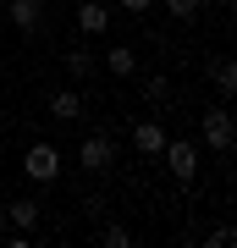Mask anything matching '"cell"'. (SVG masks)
<instances>
[{"instance_id":"obj_1","label":"cell","mask_w":237,"mask_h":248,"mask_svg":"<svg viewBox=\"0 0 237 248\" xmlns=\"http://www.w3.org/2000/svg\"><path fill=\"white\" fill-rule=\"evenodd\" d=\"M160 160H166V171H171V177L182 182V187L199 177V143H193V138H166Z\"/></svg>"},{"instance_id":"obj_2","label":"cell","mask_w":237,"mask_h":248,"mask_svg":"<svg viewBox=\"0 0 237 248\" xmlns=\"http://www.w3.org/2000/svg\"><path fill=\"white\" fill-rule=\"evenodd\" d=\"M22 177L28 182H55L61 177V149H55V143H28V155H22Z\"/></svg>"},{"instance_id":"obj_3","label":"cell","mask_w":237,"mask_h":248,"mask_svg":"<svg viewBox=\"0 0 237 248\" xmlns=\"http://www.w3.org/2000/svg\"><path fill=\"white\" fill-rule=\"evenodd\" d=\"M78 166L88 171V177H105V171L116 166V143H111L105 133H88V138L78 143Z\"/></svg>"},{"instance_id":"obj_4","label":"cell","mask_w":237,"mask_h":248,"mask_svg":"<svg viewBox=\"0 0 237 248\" xmlns=\"http://www.w3.org/2000/svg\"><path fill=\"white\" fill-rule=\"evenodd\" d=\"M199 133H204V143H210V149L215 155H232V116H226V105H210V110H204L199 116Z\"/></svg>"},{"instance_id":"obj_5","label":"cell","mask_w":237,"mask_h":248,"mask_svg":"<svg viewBox=\"0 0 237 248\" xmlns=\"http://www.w3.org/2000/svg\"><path fill=\"white\" fill-rule=\"evenodd\" d=\"M166 122L160 116H149V122H132V149H138L143 160H160V149H166Z\"/></svg>"},{"instance_id":"obj_6","label":"cell","mask_w":237,"mask_h":248,"mask_svg":"<svg viewBox=\"0 0 237 248\" xmlns=\"http://www.w3.org/2000/svg\"><path fill=\"white\" fill-rule=\"evenodd\" d=\"M78 33L83 39L111 33V6H105V0H83V6H78Z\"/></svg>"},{"instance_id":"obj_7","label":"cell","mask_w":237,"mask_h":248,"mask_svg":"<svg viewBox=\"0 0 237 248\" xmlns=\"http://www.w3.org/2000/svg\"><path fill=\"white\" fill-rule=\"evenodd\" d=\"M6 17L17 33H39L44 28V0H6Z\"/></svg>"},{"instance_id":"obj_8","label":"cell","mask_w":237,"mask_h":248,"mask_svg":"<svg viewBox=\"0 0 237 248\" xmlns=\"http://www.w3.org/2000/svg\"><path fill=\"white\" fill-rule=\"evenodd\" d=\"M210 89H215L221 99L237 94V61H232V55H215V61H210Z\"/></svg>"},{"instance_id":"obj_9","label":"cell","mask_w":237,"mask_h":248,"mask_svg":"<svg viewBox=\"0 0 237 248\" xmlns=\"http://www.w3.org/2000/svg\"><path fill=\"white\" fill-rule=\"evenodd\" d=\"M39 215H44V204H39V199H11V204H6V221L17 226V232H33V226H39Z\"/></svg>"},{"instance_id":"obj_10","label":"cell","mask_w":237,"mask_h":248,"mask_svg":"<svg viewBox=\"0 0 237 248\" xmlns=\"http://www.w3.org/2000/svg\"><path fill=\"white\" fill-rule=\"evenodd\" d=\"M83 116V94L78 89H55L50 94V122H78Z\"/></svg>"},{"instance_id":"obj_11","label":"cell","mask_w":237,"mask_h":248,"mask_svg":"<svg viewBox=\"0 0 237 248\" xmlns=\"http://www.w3.org/2000/svg\"><path fill=\"white\" fill-rule=\"evenodd\" d=\"M105 72H111V78H138V55H132V45H111L105 50Z\"/></svg>"},{"instance_id":"obj_12","label":"cell","mask_w":237,"mask_h":248,"mask_svg":"<svg viewBox=\"0 0 237 248\" xmlns=\"http://www.w3.org/2000/svg\"><path fill=\"white\" fill-rule=\"evenodd\" d=\"M66 78H94V55H88L83 45L66 50Z\"/></svg>"},{"instance_id":"obj_13","label":"cell","mask_w":237,"mask_h":248,"mask_svg":"<svg viewBox=\"0 0 237 248\" xmlns=\"http://www.w3.org/2000/svg\"><path fill=\"white\" fill-rule=\"evenodd\" d=\"M143 99L149 105H166L171 99V78H143Z\"/></svg>"},{"instance_id":"obj_14","label":"cell","mask_w":237,"mask_h":248,"mask_svg":"<svg viewBox=\"0 0 237 248\" xmlns=\"http://www.w3.org/2000/svg\"><path fill=\"white\" fill-rule=\"evenodd\" d=\"M160 6H166V11H171V17H176V22H193V17H199V6H204V0H160Z\"/></svg>"},{"instance_id":"obj_15","label":"cell","mask_w":237,"mask_h":248,"mask_svg":"<svg viewBox=\"0 0 237 248\" xmlns=\"http://www.w3.org/2000/svg\"><path fill=\"white\" fill-rule=\"evenodd\" d=\"M99 243H111V248H127V243H132V232H127V226H105V232H99Z\"/></svg>"},{"instance_id":"obj_16","label":"cell","mask_w":237,"mask_h":248,"mask_svg":"<svg viewBox=\"0 0 237 248\" xmlns=\"http://www.w3.org/2000/svg\"><path fill=\"white\" fill-rule=\"evenodd\" d=\"M204 248H232V226H215L210 237H204Z\"/></svg>"},{"instance_id":"obj_17","label":"cell","mask_w":237,"mask_h":248,"mask_svg":"<svg viewBox=\"0 0 237 248\" xmlns=\"http://www.w3.org/2000/svg\"><path fill=\"white\" fill-rule=\"evenodd\" d=\"M122 11H132V17H143V11H155V0H116Z\"/></svg>"},{"instance_id":"obj_18","label":"cell","mask_w":237,"mask_h":248,"mask_svg":"<svg viewBox=\"0 0 237 248\" xmlns=\"http://www.w3.org/2000/svg\"><path fill=\"white\" fill-rule=\"evenodd\" d=\"M6 232H11V221H6V204H0V237H6Z\"/></svg>"},{"instance_id":"obj_19","label":"cell","mask_w":237,"mask_h":248,"mask_svg":"<svg viewBox=\"0 0 237 248\" xmlns=\"http://www.w3.org/2000/svg\"><path fill=\"white\" fill-rule=\"evenodd\" d=\"M221 6H237V0H221Z\"/></svg>"},{"instance_id":"obj_20","label":"cell","mask_w":237,"mask_h":248,"mask_svg":"<svg viewBox=\"0 0 237 248\" xmlns=\"http://www.w3.org/2000/svg\"><path fill=\"white\" fill-rule=\"evenodd\" d=\"M0 127H6V110H0Z\"/></svg>"}]
</instances>
